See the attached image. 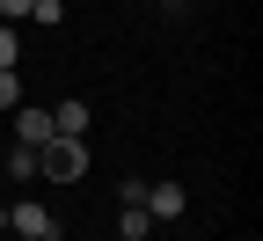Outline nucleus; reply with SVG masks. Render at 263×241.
<instances>
[{
	"mask_svg": "<svg viewBox=\"0 0 263 241\" xmlns=\"http://www.w3.org/2000/svg\"><path fill=\"white\" fill-rule=\"evenodd\" d=\"M0 234H8V205H0Z\"/></svg>",
	"mask_w": 263,
	"mask_h": 241,
	"instance_id": "nucleus-12",
	"label": "nucleus"
},
{
	"mask_svg": "<svg viewBox=\"0 0 263 241\" xmlns=\"http://www.w3.org/2000/svg\"><path fill=\"white\" fill-rule=\"evenodd\" d=\"M8 234H29V241H59V219H51V205L22 197V205H8Z\"/></svg>",
	"mask_w": 263,
	"mask_h": 241,
	"instance_id": "nucleus-2",
	"label": "nucleus"
},
{
	"mask_svg": "<svg viewBox=\"0 0 263 241\" xmlns=\"http://www.w3.org/2000/svg\"><path fill=\"white\" fill-rule=\"evenodd\" d=\"M15 102H22V81H15V66H8V73H0V110H15Z\"/></svg>",
	"mask_w": 263,
	"mask_h": 241,
	"instance_id": "nucleus-9",
	"label": "nucleus"
},
{
	"mask_svg": "<svg viewBox=\"0 0 263 241\" xmlns=\"http://www.w3.org/2000/svg\"><path fill=\"white\" fill-rule=\"evenodd\" d=\"M29 22H66V0H37V8H29Z\"/></svg>",
	"mask_w": 263,
	"mask_h": 241,
	"instance_id": "nucleus-10",
	"label": "nucleus"
},
{
	"mask_svg": "<svg viewBox=\"0 0 263 241\" xmlns=\"http://www.w3.org/2000/svg\"><path fill=\"white\" fill-rule=\"evenodd\" d=\"M15 241H29V234H15Z\"/></svg>",
	"mask_w": 263,
	"mask_h": 241,
	"instance_id": "nucleus-13",
	"label": "nucleus"
},
{
	"mask_svg": "<svg viewBox=\"0 0 263 241\" xmlns=\"http://www.w3.org/2000/svg\"><path fill=\"white\" fill-rule=\"evenodd\" d=\"M44 139H59V132H51V110L15 102V146H44Z\"/></svg>",
	"mask_w": 263,
	"mask_h": 241,
	"instance_id": "nucleus-5",
	"label": "nucleus"
},
{
	"mask_svg": "<svg viewBox=\"0 0 263 241\" xmlns=\"http://www.w3.org/2000/svg\"><path fill=\"white\" fill-rule=\"evenodd\" d=\"M139 205H146L154 219H183V212H190V190L161 176V183H146V190H139Z\"/></svg>",
	"mask_w": 263,
	"mask_h": 241,
	"instance_id": "nucleus-4",
	"label": "nucleus"
},
{
	"mask_svg": "<svg viewBox=\"0 0 263 241\" xmlns=\"http://www.w3.org/2000/svg\"><path fill=\"white\" fill-rule=\"evenodd\" d=\"M29 8H37V0H0V22H22Z\"/></svg>",
	"mask_w": 263,
	"mask_h": 241,
	"instance_id": "nucleus-11",
	"label": "nucleus"
},
{
	"mask_svg": "<svg viewBox=\"0 0 263 241\" xmlns=\"http://www.w3.org/2000/svg\"><path fill=\"white\" fill-rule=\"evenodd\" d=\"M37 176L44 183H81L88 176V146L81 139H44L37 146Z\"/></svg>",
	"mask_w": 263,
	"mask_h": 241,
	"instance_id": "nucleus-1",
	"label": "nucleus"
},
{
	"mask_svg": "<svg viewBox=\"0 0 263 241\" xmlns=\"http://www.w3.org/2000/svg\"><path fill=\"white\" fill-rule=\"evenodd\" d=\"M139 190H146L139 176L124 183V205H117V241H146V234H154V212L139 205Z\"/></svg>",
	"mask_w": 263,
	"mask_h": 241,
	"instance_id": "nucleus-3",
	"label": "nucleus"
},
{
	"mask_svg": "<svg viewBox=\"0 0 263 241\" xmlns=\"http://www.w3.org/2000/svg\"><path fill=\"white\" fill-rule=\"evenodd\" d=\"M15 59H22V44H15V22H0V73H8Z\"/></svg>",
	"mask_w": 263,
	"mask_h": 241,
	"instance_id": "nucleus-8",
	"label": "nucleus"
},
{
	"mask_svg": "<svg viewBox=\"0 0 263 241\" xmlns=\"http://www.w3.org/2000/svg\"><path fill=\"white\" fill-rule=\"evenodd\" d=\"M51 132H59V139H81V132H88V102H81V95L59 102V110H51Z\"/></svg>",
	"mask_w": 263,
	"mask_h": 241,
	"instance_id": "nucleus-6",
	"label": "nucleus"
},
{
	"mask_svg": "<svg viewBox=\"0 0 263 241\" xmlns=\"http://www.w3.org/2000/svg\"><path fill=\"white\" fill-rule=\"evenodd\" d=\"M8 176H15V183H37V146H15V154H8Z\"/></svg>",
	"mask_w": 263,
	"mask_h": 241,
	"instance_id": "nucleus-7",
	"label": "nucleus"
}]
</instances>
